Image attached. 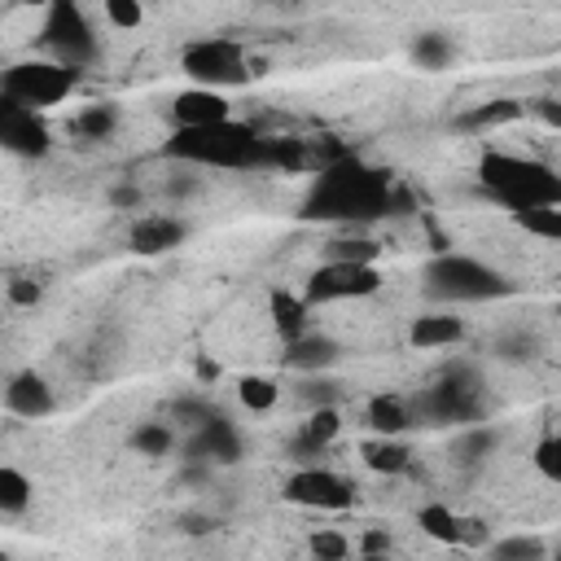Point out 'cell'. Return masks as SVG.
Returning <instances> with one entry per match:
<instances>
[{
    "label": "cell",
    "instance_id": "obj_42",
    "mask_svg": "<svg viewBox=\"0 0 561 561\" xmlns=\"http://www.w3.org/2000/svg\"><path fill=\"white\" fill-rule=\"evenodd\" d=\"M359 548H364V552H390V535H381V530H368Z\"/></svg>",
    "mask_w": 561,
    "mask_h": 561
},
{
    "label": "cell",
    "instance_id": "obj_27",
    "mask_svg": "<svg viewBox=\"0 0 561 561\" xmlns=\"http://www.w3.org/2000/svg\"><path fill=\"white\" fill-rule=\"evenodd\" d=\"M451 57H456V44H451L443 31H425V35L412 39V61H416L421 70H443Z\"/></svg>",
    "mask_w": 561,
    "mask_h": 561
},
{
    "label": "cell",
    "instance_id": "obj_17",
    "mask_svg": "<svg viewBox=\"0 0 561 561\" xmlns=\"http://www.w3.org/2000/svg\"><path fill=\"white\" fill-rule=\"evenodd\" d=\"M495 447H500V430L473 421V425H460V434L451 438V460L465 465V469H478L495 456Z\"/></svg>",
    "mask_w": 561,
    "mask_h": 561
},
{
    "label": "cell",
    "instance_id": "obj_20",
    "mask_svg": "<svg viewBox=\"0 0 561 561\" xmlns=\"http://www.w3.org/2000/svg\"><path fill=\"white\" fill-rule=\"evenodd\" d=\"M408 460H412V451L399 434H377L373 443H364V465L373 473H403Z\"/></svg>",
    "mask_w": 561,
    "mask_h": 561
},
{
    "label": "cell",
    "instance_id": "obj_13",
    "mask_svg": "<svg viewBox=\"0 0 561 561\" xmlns=\"http://www.w3.org/2000/svg\"><path fill=\"white\" fill-rule=\"evenodd\" d=\"M167 118H171V127H206V123L232 118V105H228V96H224L219 88L193 83V88H184V92L171 96Z\"/></svg>",
    "mask_w": 561,
    "mask_h": 561
},
{
    "label": "cell",
    "instance_id": "obj_4",
    "mask_svg": "<svg viewBox=\"0 0 561 561\" xmlns=\"http://www.w3.org/2000/svg\"><path fill=\"white\" fill-rule=\"evenodd\" d=\"M421 285L434 302H495L504 294H513V280L460 250H438L425 267H421Z\"/></svg>",
    "mask_w": 561,
    "mask_h": 561
},
{
    "label": "cell",
    "instance_id": "obj_35",
    "mask_svg": "<svg viewBox=\"0 0 561 561\" xmlns=\"http://www.w3.org/2000/svg\"><path fill=\"white\" fill-rule=\"evenodd\" d=\"M307 548H311L320 561H342V557H351V539L337 535V530H316Z\"/></svg>",
    "mask_w": 561,
    "mask_h": 561
},
{
    "label": "cell",
    "instance_id": "obj_18",
    "mask_svg": "<svg viewBox=\"0 0 561 561\" xmlns=\"http://www.w3.org/2000/svg\"><path fill=\"white\" fill-rule=\"evenodd\" d=\"M465 337V320L460 316H416L408 324V342L416 351H443V346H456Z\"/></svg>",
    "mask_w": 561,
    "mask_h": 561
},
{
    "label": "cell",
    "instance_id": "obj_9",
    "mask_svg": "<svg viewBox=\"0 0 561 561\" xmlns=\"http://www.w3.org/2000/svg\"><path fill=\"white\" fill-rule=\"evenodd\" d=\"M377 289H381V272H377V263L329 259V263H320V267L307 276V285H302V298H307L311 307H320V302L368 298V294H377Z\"/></svg>",
    "mask_w": 561,
    "mask_h": 561
},
{
    "label": "cell",
    "instance_id": "obj_32",
    "mask_svg": "<svg viewBox=\"0 0 561 561\" xmlns=\"http://www.w3.org/2000/svg\"><path fill=\"white\" fill-rule=\"evenodd\" d=\"M381 245L377 241H364V237H337L329 241V259H355V263H377Z\"/></svg>",
    "mask_w": 561,
    "mask_h": 561
},
{
    "label": "cell",
    "instance_id": "obj_28",
    "mask_svg": "<svg viewBox=\"0 0 561 561\" xmlns=\"http://www.w3.org/2000/svg\"><path fill=\"white\" fill-rule=\"evenodd\" d=\"M131 447L140 451V456H167L171 447H175V430L171 425H162V421H145V425H136L131 430Z\"/></svg>",
    "mask_w": 561,
    "mask_h": 561
},
{
    "label": "cell",
    "instance_id": "obj_12",
    "mask_svg": "<svg viewBox=\"0 0 561 561\" xmlns=\"http://www.w3.org/2000/svg\"><path fill=\"white\" fill-rule=\"evenodd\" d=\"M241 451H245V438H241V430H237L224 412H215L210 421L193 425V434L184 438V460L232 465V460H241Z\"/></svg>",
    "mask_w": 561,
    "mask_h": 561
},
{
    "label": "cell",
    "instance_id": "obj_21",
    "mask_svg": "<svg viewBox=\"0 0 561 561\" xmlns=\"http://www.w3.org/2000/svg\"><path fill=\"white\" fill-rule=\"evenodd\" d=\"M118 105L114 101H92V105H83L79 114H75V136H83V140H110L114 131H118Z\"/></svg>",
    "mask_w": 561,
    "mask_h": 561
},
{
    "label": "cell",
    "instance_id": "obj_44",
    "mask_svg": "<svg viewBox=\"0 0 561 561\" xmlns=\"http://www.w3.org/2000/svg\"><path fill=\"white\" fill-rule=\"evenodd\" d=\"M197 377H202V381H215V377H219V368H215L210 359H197Z\"/></svg>",
    "mask_w": 561,
    "mask_h": 561
},
{
    "label": "cell",
    "instance_id": "obj_3",
    "mask_svg": "<svg viewBox=\"0 0 561 561\" xmlns=\"http://www.w3.org/2000/svg\"><path fill=\"white\" fill-rule=\"evenodd\" d=\"M478 184L508 210H526V206H561V171L539 162V158H522V153H504V149H486L478 158Z\"/></svg>",
    "mask_w": 561,
    "mask_h": 561
},
{
    "label": "cell",
    "instance_id": "obj_41",
    "mask_svg": "<svg viewBox=\"0 0 561 561\" xmlns=\"http://www.w3.org/2000/svg\"><path fill=\"white\" fill-rule=\"evenodd\" d=\"M110 202H114V206H140V188L123 184V188H114V193H110Z\"/></svg>",
    "mask_w": 561,
    "mask_h": 561
},
{
    "label": "cell",
    "instance_id": "obj_6",
    "mask_svg": "<svg viewBox=\"0 0 561 561\" xmlns=\"http://www.w3.org/2000/svg\"><path fill=\"white\" fill-rule=\"evenodd\" d=\"M44 48L53 53V61L70 66V70H88L101 57V39L83 13L79 0H48L44 13Z\"/></svg>",
    "mask_w": 561,
    "mask_h": 561
},
{
    "label": "cell",
    "instance_id": "obj_34",
    "mask_svg": "<svg viewBox=\"0 0 561 561\" xmlns=\"http://www.w3.org/2000/svg\"><path fill=\"white\" fill-rule=\"evenodd\" d=\"M535 469L561 486V434H548L539 447H535Z\"/></svg>",
    "mask_w": 561,
    "mask_h": 561
},
{
    "label": "cell",
    "instance_id": "obj_1",
    "mask_svg": "<svg viewBox=\"0 0 561 561\" xmlns=\"http://www.w3.org/2000/svg\"><path fill=\"white\" fill-rule=\"evenodd\" d=\"M390 206H394L390 175L381 167L364 162L359 153H346V158L320 167L302 197V215L324 219V224H373V219L390 215Z\"/></svg>",
    "mask_w": 561,
    "mask_h": 561
},
{
    "label": "cell",
    "instance_id": "obj_14",
    "mask_svg": "<svg viewBox=\"0 0 561 561\" xmlns=\"http://www.w3.org/2000/svg\"><path fill=\"white\" fill-rule=\"evenodd\" d=\"M4 408L13 412V416H22V421H44L53 408H57V399H53V386L39 377V373H13L9 377V386H4Z\"/></svg>",
    "mask_w": 561,
    "mask_h": 561
},
{
    "label": "cell",
    "instance_id": "obj_24",
    "mask_svg": "<svg viewBox=\"0 0 561 561\" xmlns=\"http://www.w3.org/2000/svg\"><path fill=\"white\" fill-rule=\"evenodd\" d=\"M416 522H421V530H425L430 539H438V543H460V539H465V522H460L447 504H421V508H416Z\"/></svg>",
    "mask_w": 561,
    "mask_h": 561
},
{
    "label": "cell",
    "instance_id": "obj_31",
    "mask_svg": "<svg viewBox=\"0 0 561 561\" xmlns=\"http://www.w3.org/2000/svg\"><path fill=\"white\" fill-rule=\"evenodd\" d=\"M337 381H329L324 373H302V386H298V399L307 403V408H329V403H337Z\"/></svg>",
    "mask_w": 561,
    "mask_h": 561
},
{
    "label": "cell",
    "instance_id": "obj_36",
    "mask_svg": "<svg viewBox=\"0 0 561 561\" xmlns=\"http://www.w3.org/2000/svg\"><path fill=\"white\" fill-rule=\"evenodd\" d=\"M105 18H110L118 31H131V26L145 22V9H140V0H105Z\"/></svg>",
    "mask_w": 561,
    "mask_h": 561
},
{
    "label": "cell",
    "instance_id": "obj_11",
    "mask_svg": "<svg viewBox=\"0 0 561 561\" xmlns=\"http://www.w3.org/2000/svg\"><path fill=\"white\" fill-rule=\"evenodd\" d=\"M0 145L18 158H44L53 149V136H48V123L39 118V110L0 92Z\"/></svg>",
    "mask_w": 561,
    "mask_h": 561
},
{
    "label": "cell",
    "instance_id": "obj_30",
    "mask_svg": "<svg viewBox=\"0 0 561 561\" xmlns=\"http://www.w3.org/2000/svg\"><path fill=\"white\" fill-rule=\"evenodd\" d=\"M237 399L250 408V412H267L276 399H280V386L272 377H241L237 381Z\"/></svg>",
    "mask_w": 561,
    "mask_h": 561
},
{
    "label": "cell",
    "instance_id": "obj_5",
    "mask_svg": "<svg viewBox=\"0 0 561 561\" xmlns=\"http://www.w3.org/2000/svg\"><path fill=\"white\" fill-rule=\"evenodd\" d=\"M482 416H486V399H482L473 368H465V364H451L434 386H425L412 399L416 425H473Z\"/></svg>",
    "mask_w": 561,
    "mask_h": 561
},
{
    "label": "cell",
    "instance_id": "obj_2",
    "mask_svg": "<svg viewBox=\"0 0 561 561\" xmlns=\"http://www.w3.org/2000/svg\"><path fill=\"white\" fill-rule=\"evenodd\" d=\"M263 145H267V136H259L250 123L219 118V123H206V127H175L171 140L162 145V153L184 162V167L263 171Z\"/></svg>",
    "mask_w": 561,
    "mask_h": 561
},
{
    "label": "cell",
    "instance_id": "obj_43",
    "mask_svg": "<svg viewBox=\"0 0 561 561\" xmlns=\"http://www.w3.org/2000/svg\"><path fill=\"white\" fill-rule=\"evenodd\" d=\"M180 526H184V530H193V535H202V530H210L215 522H210V517H202V513H184V517H180Z\"/></svg>",
    "mask_w": 561,
    "mask_h": 561
},
{
    "label": "cell",
    "instance_id": "obj_25",
    "mask_svg": "<svg viewBox=\"0 0 561 561\" xmlns=\"http://www.w3.org/2000/svg\"><path fill=\"white\" fill-rule=\"evenodd\" d=\"M31 478L22 473V469H13V465H0V513L4 517H18V513H26L31 508Z\"/></svg>",
    "mask_w": 561,
    "mask_h": 561
},
{
    "label": "cell",
    "instance_id": "obj_38",
    "mask_svg": "<svg viewBox=\"0 0 561 561\" xmlns=\"http://www.w3.org/2000/svg\"><path fill=\"white\" fill-rule=\"evenodd\" d=\"M530 110H535L548 127H561V96H539V101H530Z\"/></svg>",
    "mask_w": 561,
    "mask_h": 561
},
{
    "label": "cell",
    "instance_id": "obj_26",
    "mask_svg": "<svg viewBox=\"0 0 561 561\" xmlns=\"http://www.w3.org/2000/svg\"><path fill=\"white\" fill-rule=\"evenodd\" d=\"M513 224L539 241H561V206H526L513 210Z\"/></svg>",
    "mask_w": 561,
    "mask_h": 561
},
{
    "label": "cell",
    "instance_id": "obj_16",
    "mask_svg": "<svg viewBox=\"0 0 561 561\" xmlns=\"http://www.w3.org/2000/svg\"><path fill=\"white\" fill-rule=\"evenodd\" d=\"M337 355H342V346L329 333H311L307 329L294 342H285V364L298 368V373H324V368L337 364Z\"/></svg>",
    "mask_w": 561,
    "mask_h": 561
},
{
    "label": "cell",
    "instance_id": "obj_19",
    "mask_svg": "<svg viewBox=\"0 0 561 561\" xmlns=\"http://www.w3.org/2000/svg\"><path fill=\"white\" fill-rule=\"evenodd\" d=\"M526 114V101H513V96H495V101H482L473 110H465L456 118L460 131H491V127H504V123H517Z\"/></svg>",
    "mask_w": 561,
    "mask_h": 561
},
{
    "label": "cell",
    "instance_id": "obj_15",
    "mask_svg": "<svg viewBox=\"0 0 561 561\" xmlns=\"http://www.w3.org/2000/svg\"><path fill=\"white\" fill-rule=\"evenodd\" d=\"M184 237H188V224L184 219H175V215H140L131 224V232H127V245L136 254H167Z\"/></svg>",
    "mask_w": 561,
    "mask_h": 561
},
{
    "label": "cell",
    "instance_id": "obj_10",
    "mask_svg": "<svg viewBox=\"0 0 561 561\" xmlns=\"http://www.w3.org/2000/svg\"><path fill=\"white\" fill-rule=\"evenodd\" d=\"M280 495L289 500V504H298V508H320V513H346L351 504H355V482L351 478H342V473H333L329 465H298L289 478H285V486H280Z\"/></svg>",
    "mask_w": 561,
    "mask_h": 561
},
{
    "label": "cell",
    "instance_id": "obj_37",
    "mask_svg": "<svg viewBox=\"0 0 561 561\" xmlns=\"http://www.w3.org/2000/svg\"><path fill=\"white\" fill-rule=\"evenodd\" d=\"M495 355H504V359H530L535 355V337L530 333H508V337L495 342Z\"/></svg>",
    "mask_w": 561,
    "mask_h": 561
},
{
    "label": "cell",
    "instance_id": "obj_29",
    "mask_svg": "<svg viewBox=\"0 0 561 561\" xmlns=\"http://www.w3.org/2000/svg\"><path fill=\"white\" fill-rule=\"evenodd\" d=\"M337 430H342V416H337V403H329V408H311V416L302 421V438H311L316 447H329L333 438H337Z\"/></svg>",
    "mask_w": 561,
    "mask_h": 561
},
{
    "label": "cell",
    "instance_id": "obj_8",
    "mask_svg": "<svg viewBox=\"0 0 561 561\" xmlns=\"http://www.w3.org/2000/svg\"><path fill=\"white\" fill-rule=\"evenodd\" d=\"M75 83H79V70L61 66V61H18L4 70L0 92L31 110H48V105L66 101L75 92Z\"/></svg>",
    "mask_w": 561,
    "mask_h": 561
},
{
    "label": "cell",
    "instance_id": "obj_23",
    "mask_svg": "<svg viewBox=\"0 0 561 561\" xmlns=\"http://www.w3.org/2000/svg\"><path fill=\"white\" fill-rule=\"evenodd\" d=\"M368 425H373V434H403L412 425V403H403L399 394H373Z\"/></svg>",
    "mask_w": 561,
    "mask_h": 561
},
{
    "label": "cell",
    "instance_id": "obj_33",
    "mask_svg": "<svg viewBox=\"0 0 561 561\" xmlns=\"http://www.w3.org/2000/svg\"><path fill=\"white\" fill-rule=\"evenodd\" d=\"M491 557H500V561H535V557H543V543L530 539V535H513V539L491 543Z\"/></svg>",
    "mask_w": 561,
    "mask_h": 561
},
{
    "label": "cell",
    "instance_id": "obj_7",
    "mask_svg": "<svg viewBox=\"0 0 561 561\" xmlns=\"http://www.w3.org/2000/svg\"><path fill=\"white\" fill-rule=\"evenodd\" d=\"M180 70L202 83V88H232V83H245L250 79V61H245V48L237 39H224V35H206V39H193L180 48Z\"/></svg>",
    "mask_w": 561,
    "mask_h": 561
},
{
    "label": "cell",
    "instance_id": "obj_22",
    "mask_svg": "<svg viewBox=\"0 0 561 561\" xmlns=\"http://www.w3.org/2000/svg\"><path fill=\"white\" fill-rule=\"evenodd\" d=\"M307 311H311V302L302 294H285V289L272 294V324H276V333L285 342H294L298 333H307Z\"/></svg>",
    "mask_w": 561,
    "mask_h": 561
},
{
    "label": "cell",
    "instance_id": "obj_39",
    "mask_svg": "<svg viewBox=\"0 0 561 561\" xmlns=\"http://www.w3.org/2000/svg\"><path fill=\"white\" fill-rule=\"evenodd\" d=\"M197 184H202L197 175H171V180H167V197L184 202V197H193V193H197Z\"/></svg>",
    "mask_w": 561,
    "mask_h": 561
},
{
    "label": "cell",
    "instance_id": "obj_40",
    "mask_svg": "<svg viewBox=\"0 0 561 561\" xmlns=\"http://www.w3.org/2000/svg\"><path fill=\"white\" fill-rule=\"evenodd\" d=\"M9 298L22 302V307H31V302H39V285H31V280H9Z\"/></svg>",
    "mask_w": 561,
    "mask_h": 561
}]
</instances>
